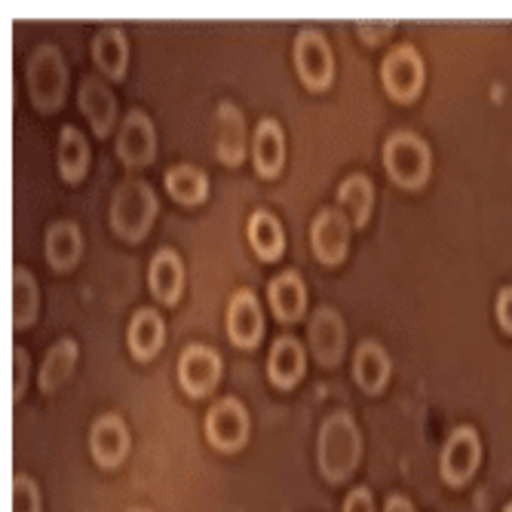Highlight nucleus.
Returning a JSON list of instances; mask_svg holds the SVG:
<instances>
[{
  "mask_svg": "<svg viewBox=\"0 0 512 512\" xmlns=\"http://www.w3.org/2000/svg\"><path fill=\"white\" fill-rule=\"evenodd\" d=\"M89 448L99 467H117L129 451V430L120 414H102L89 430Z\"/></svg>",
  "mask_w": 512,
  "mask_h": 512,
  "instance_id": "14",
  "label": "nucleus"
},
{
  "mask_svg": "<svg viewBox=\"0 0 512 512\" xmlns=\"http://www.w3.org/2000/svg\"><path fill=\"white\" fill-rule=\"evenodd\" d=\"M92 59L96 65L108 74V77H123L126 71V59H129V46H126V37L120 28L108 25L96 34L92 40Z\"/></svg>",
  "mask_w": 512,
  "mask_h": 512,
  "instance_id": "24",
  "label": "nucleus"
},
{
  "mask_svg": "<svg viewBox=\"0 0 512 512\" xmlns=\"http://www.w3.org/2000/svg\"><path fill=\"white\" fill-rule=\"evenodd\" d=\"M295 68L310 89H329L335 77V56L319 31L307 28L295 37Z\"/></svg>",
  "mask_w": 512,
  "mask_h": 512,
  "instance_id": "6",
  "label": "nucleus"
},
{
  "mask_svg": "<svg viewBox=\"0 0 512 512\" xmlns=\"http://www.w3.org/2000/svg\"><path fill=\"white\" fill-rule=\"evenodd\" d=\"M384 512H414V506H411V500H408V497H402V494H393V497L387 500Z\"/></svg>",
  "mask_w": 512,
  "mask_h": 512,
  "instance_id": "35",
  "label": "nucleus"
},
{
  "mask_svg": "<svg viewBox=\"0 0 512 512\" xmlns=\"http://www.w3.org/2000/svg\"><path fill=\"white\" fill-rule=\"evenodd\" d=\"M479 460H482V442H479V433L473 427H457L445 448H442V460H439V470H442V479L448 485H463L470 482L473 473L479 470Z\"/></svg>",
  "mask_w": 512,
  "mask_h": 512,
  "instance_id": "7",
  "label": "nucleus"
},
{
  "mask_svg": "<svg viewBox=\"0 0 512 512\" xmlns=\"http://www.w3.org/2000/svg\"><path fill=\"white\" fill-rule=\"evenodd\" d=\"M353 375L365 393H378L390 378V356L378 341H362L353 356Z\"/></svg>",
  "mask_w": 512,
  "mask_h": 512,
  "instance_id": "19",
  "label": "nucleus"
},
{
  "mask_svg": "<svg viewBox=\"0 0 512 512\" xmlns=\"http://www.w3.org/2000/svg\"><path fill=\"white\" fill-rule=\"evenodd\" d=\"M338 203L350 212V221L353 227H362L371 215V206H375V188H371V181L359 172L347 175L338 188Z\"/></svg>",
  "mask_w": 512,
  "mask_h": 512,
  "instance_id": "27",
  "label": "nucleus"
},
{
  "mask_svg": "<svg viewBox=\"0 0 512 512\" xmlns=\"http://www.w3.org/2000/svg\"><path fill=\"white\" fill-rule=\"evenodd\" d=\"M344 319L335 307H319L310 319V347L322 365H338L344 356Z\"/></svg>",
  "mask_w": 512,
  "mask_h": 512,
  "instance_id": "13",
  "label": "nucleus"
},
{
  "mask_svg": "<svg viewBox=\"0 0 512 512\" xmlns=\"http://www.w3.org/2000/svg\"><path fill=\"white\" fill-rule=\"evenodd\" d=\"M166 191L178 200V203H200L206 194H209V181H206V172H200L197 166H172L166 172Z\"/></svg>",
  "mask_w": 512,
  "mask_h": 512,
  "instance_id": "28",
  "label": "nucleus"
},
{
  "mask_svg": "<svg viewBox=\"0 0 512 512\" xmlns=\"http://www.w3.org/2000/svg\"><path fill=\"white\" fill-rule=\"evenodd\" d=\"M16 353H13V368H16V396H22V390H25V378H28V353H25V347H13Z\"/></svg>",
  "mask_w": 512,
  "mask_h": 512,
  "instance_id": "34",
  "label": "nucleus"
},
{
  "mask_svg": "<svg viewBox=\"0 0 512 512\" xmlns=\"http://www.w3.org/2000/svg\"><path fill=\"white\" fill-rule=\"evenodd\" d=\"M424 59L417 56V50L411 43H399L396 50H390L381 62V80L384 89L399 102H411L424 86Z\"/></svg>",
  "mask_w": 512,
  "mask_h": 512,
  "instance_id": "5",
  "label": "nucleus"
},
{
  "mask_svg": "<svg viewBox=\"0 0 512 512\" xmlns=\"http://www.w3.org/2000/svg\"><path fill=\"white\" fill-rule=\"evenodd\" d=\"M249 240L255 246V252L264 261H276L286 249V234H283V224H279L276 215H270L267 209L252 212L249 218Z\"/></svg>",
  "mask_w": 512,
  "mask_h": 512,
  "instance_id": "23",
  "label": "nucleus"
},
{
  "mask_svg": "<svg viewBox=\"0 0 512 512\" xmlns=\"http://www.w3.org/2000/svg\"><path fill=\"white\" fill-rule=\"evenodd\" d=\"M264 332V316L252 289H237L227 304V335L237 347H255Z\"/></svg>",
  "mask_w": 512,
  "mask_h": 512,
  "instance_id": "12",
  "label": "nucleus"
},
{
  "mask_svg": "<svg viewBox=\"0 0 512 512\" xmlns=\"http://www.w3.org/2000/svg\"><path fill=\"white\" fill-rule=\"evenodd\" d=\"M221 378V356L212 347L191 344L178 359V381L188 396H206Z\"/></svg>",
  "mask_w": 512,
  "mask_h": 512,
  "instance_id": "9",
  "label": "nucleus"
},
{
  "mask_svg": "<svg viewBox=\"0 0 512 512\" xmlns=\"http://www.w3.org/2000/svg\"><path fill=\"white\" fill-rule=\"evenodd\" d=\"M89 166V145L74 126H62L59 135V169L68 181H80Z\"/></svg>",
  "mask_w": 512,
  "mask_h": 512,
  "instance_id": "29",
  "label": "nucleus"
},
{
  "mask_svg": "<svg viewBox=\"0 0 512 512\" xmlns=\"http://www.w3.org/2000/svg\"><path fill=\"white\" fill-rule=\"evenodd\" d=\"M430 145L408 129L393 132L384 142V166L402 188H421L430 175Z\"/></svg>",
  "mask_w": 512,
  "mask_h": 512,
  "instance_id": "3",
  "label": "nucleus"
},
{
  "mask_svg": "<svg viewBox=\"0 0 512 512\" xmlns=\"http://www.w3.org/2000/svg\"><path fill=\"white\" fill-rule=\"evenodd\" d=\"M246 154V123L234 102H221L218 108V157L237 166Z\"/></svg>",
  "mask_w": 512,
  "mask_h": 512,
  "instance_id": "20",
  "label": "nucleus"
},
{
  "mask_svg": "<svg viewBox=\"0 0 512 512\" xmlns=\"http://www.w3.org/2000/svg\"><path fill=\"white\" fill-rule=\"evenodd\" d=\"M68 89V68L59 53V46L43 43L31 53L28 62V96L40 111H53L62 105Z\"/></svg>",
  "mask_w": 512,
  "mask_h": 512,
  "instance_id": "4",
  "label": "nucleus"
},
{
  "mask_svg": "<svg viewBox=\"0 0 512 512\" xmlns=\"http://www.w3.org/2000/svg\"><path fill=\"white\" fill-rule=\"evenodd\" d=\"M267 298H270L273 313L283 322H295L307 307V289H304L301 276L295 270H286V273H279L276 279H270Z\"/></svg>",
  "mask_w": 512,
  "mask_h": 512,
  "instance_id": "17",
  "label": "nucleus"
},
{
  "mask_svg": "<svg viewBox=\"0 0 512 512\" xmlns=\"http://www.w3.org/2000/svg\"><path fill=\"white\" fill-rule=\"evenodd\" d=\"M344 512H375V497H371V491L365 485H359L344 500Z\"/></svg>",
  "mask_w": 512,
  "mask_h": 512,
  "instance_id": "32",
  "label": "nucleus"
},
{
  "mask_svg": "<svg viewBox=\"0 0 512 512\" xmlns=\"http://www.w3.org/2000/svg\"><path fill=\"white\" fill-rule=\"evenodd\" d=\"M252 157H255V169L261 175H276L283 169L286 160V138H283V126H279L273 117H264L255 129V145H252Z\"/></svg>",
  "mask_w": 512,
  "mask_h": 512,
  "instance_id": "18",
  "label": "nucleus"
},
{
  "mask_svg": "<svg viewBox=\"0 0 512 512\" xmlns=\"http://www.w3.org/2000/svg\"><path fill=\"white\" fill-rule=\"evenodd\" d=\"M74 362H77V344L71 338L56 341L50 350H46L43 365H40V390L53 393L56 387H62L71 375Z\"/></svg>",
  "mask_w": 512,
  "mask_h": 512,
  "instance_id": "25",
  "label": "nucleus"
},
{
  "mask_svg": "<svg viewBox=\"0 0 512 512\" xmlns=\"http://www.w3.org/2000/svg\"><path fill=\"white\" fill-rule=\"evenodd\" d=\"M13 512H40V491L25 473L13 479Z\"/></svg>",
  "mask_w": 512,
  "mask_h": 512,
  "instance_id": "31",
  "label": "nucleus"
},
{
  "mask_svg": "<svg viewBox=\"0 0 512 512\" xmlns=\"http://www.w3.org/2000/svg\"><path fill=\"white\" fill-rule=\"evenodd\" d=\"M267 375L276 387H292L304 375V350L292 335L273 341L267 356Z\"/></svg>",
  "mask_w": 512,
  "mask_h": 512,
  "instance_id": "16",
  "label": "nucleus"
},
{
  "mask_svg": "<svg viewBox=\"0 0 512 512\" xmlns=\"http://www.w3.org/2000/svg\"><path fill=\"white\" fill-rule=\"evenodd\" d=\"M206 439L218 451H237L249 439V414L237 399H218L206 414Z\"/></svg>",
  "mask_w": 512,
  "mask_h": 512,
  "instance_id": "8",
  "label": "nucleus"
},
{
  "mask_svg": "<svg viewBox=\"0 0 512 512\" xmlns=\"http://www.w3.org/2000/svg\"><path fill=\"white\" fill-rule=\"evenodd\" d=\"M37 316V283L25 267L13 270V322L16 329H28Z\"/></svg>",
  "mask_w": 512,
  "mask_h": 512,
  "instance_id": "30",
  "label": "nucleus"
},
{
  "mask_svg": "<svg viewBox=\"0 0 512 512\" xmlns=\"http://www.w3.org/2000/svg\"><path fill=\"white\" fill-rule=\"evenodd\" d=\"M310 243L319 261L338 264L350 246V221L341 209H322L310 224Z\"/></svg>",
  "mask_w": 512,
  "mask_h": 512,
  "instance_id": "11",
  "label": "nucleus"
},
{
  "mask_svg": "<svg viewBox=\"0 0 512 512\" xmlns=\"http://www.w3.org/2000/svg\"><path fill=\"white\" fill-rule=\"evenodd\" d=\"M497 319L506 332H512V286L500 289V295H497Z\"/></svg>",
  "mask_w": 512,
  "mask_h": 512,
  "instance_id": "33",
  "label": "nucleus"
},
{
  "mask_svg": "<svg viewBox=\"0 0 512 512\" xmlns=\"http://www.w3.org/2000/svg\"><path fill=\"white\" fill-rule=\"evenodd\" d=\"M157 194L145 181L129 178L111 197V224L120 237L126 240H142L148 234L151 221L157 218Z\"/></svg>",
  "mask_w": 512,
  "mask_h": 512,
  "instance_id": "2",
  "label": "nucleus"
},
{
  "mask_svg": "<svg viewBox=\"0 0 512 512\" xmlns=\"http://www.w3.org/2000/svg\"><path fill=\"white\" fill-rule=\"evenodd\" d=\"M184 289V264L172 249H160L151 261V292L172 304Z\"/></svg>",
  "mask_w": 512,
  "mask_h": 512,
  "instance_id": "22",
  "label": "nucleus"
},
{
  "mask_svg": "<svg viewBox=\"0 0 512 512\" xmlns=\"http://www.w3.org/2000/svg\"><path fill=\"white\" fill-rule=\"evenodd\" d=\"M117 154L126 166H148L157 154V132L145 111H129L120 135H117Z\"/></svg>",
  "mask_w": 512,
  "mask_h": 512,
  "instance_id": "10",
  "label": "nucleus"
},
{
  "mask_svg": "<svg viewBox=\"0 0 512 512\" xmlns=\"http://www.w3.org/2000/svg\"><path fill=\"white\" fill-rule=\"evenodd\" d=\"M80 111L86 114L89 126L96 129V135H108L114 120H117V99L114 92L108 89V83L96 74H86L80 83Z\"/></svg>",
  "mask_w": 512,
  "mask_h": 512,
  "instance_id": "15",
  "label": "nucleus"
},
{
  "mask_svg": "<svg viewBox=\"0 0 512 512\" xmlns=\"http://www.w3.org/2000/svg\"><path fill=\"white\" fill-rule=\"evenodd\" d=\"M80 252H83V237H80L77 224L59 221L46 230V261L53 267H59V270L71 267L80 258Z\"/></svg>",
  "mask_w": 512,
  "mask_h": 512,
  "instance_id": "26",
  "label": "nucleus"
},
{
  "mask_svg": "<svg viewBox=\"0 0 512 512\" xmlns=\"http://www.w3.org/2000/svg\"><path fill=\"white\" fill-rule=\"evenodd\" d=\"M316 454H319L322 476L332 482H341L356 470L359 454H362V439H359V427L350 411H335L325 417V424L319 427Z\"/></svg>",
  "mask_w": 512,
  "mask_h": 512,
  "instance_id": "1",
  "label": "nucleus"
},
{
  "mask_svg": "<svg viewBox=\"0 0 512 512\" xmlns=\"http://www.w3.org/2000/svg\"><path fill=\"white\" fill-rule=\"evenodd\" d=\"M163 341H166L163 316L157 310H151V307H142L129 322V350L138 359H151V356H157Z\"/></svg>",
  "mask_w": 512,
  "mask_h": 512,
  "instance_id": "21",
  "label": "nucleus"
},
{
  "mask_svg": "<svg viewBox=\"0 0 512 512\" xmlns=\"http://www.w3.org/2000/svg\"><path fill=\"white\" fill-rule=\"evenodd\" d=\"M503 512H512V503H506V509Z\"/></svg>",
  "mask_w": 512,
  "mask_h": 512,
  "instance_id": "37",
  "label": "nucleus"
},
{
  "mask_svg": "<svg viewBox=\"0 0 512 512\" xmlns=\"http://www.w3.org/2000/svg\"><path fill=\"white\" fill-rule=\"evenodd\" d=\"M129 512H151V509H142V506H135V509H129Z\"/></svg>",
  "mask_w": 512,
  "mask_h": 512,
  "instance_id": "36",
  "label": "nucleus"
}]
</instances>
